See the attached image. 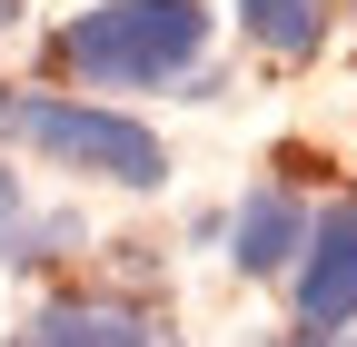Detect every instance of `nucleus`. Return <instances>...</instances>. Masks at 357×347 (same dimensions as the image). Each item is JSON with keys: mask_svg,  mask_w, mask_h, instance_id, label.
<instances>
[{"mask_svg": "<svg viewBox=\"0 0 357 347\" xmlns=\"http://www.w3.org/2000/svg\"><path fill=\"white\" fill-rule=\"evenodd\" d=\"M208 0H89V10H70L50 40H40V60H50L79 100H109V90H169L208 60Z\"/></svg>", "mask_w": 357, "mask_h": 347, "instance_id": "nucleus-1", "label": "nucleus"}, {"mask_svg": "<svg viewBox=\"0 0 357 347\" xmlns=\"http://www.w3.org/2000/svg\"><path fill=\"white\" fill-rule=\"evenodd\" d=\"M0 139H20L30 159H50L60 179H89V189H129L149 199L169 189V139L119 109V100H79V90H10V129Z\"/></svg>", "mask_w": 357, "mask_h": 347, "instance_id": "nucleus-2", "label": "nucleus"}, {"mask_svg": "<svg viewBox=\"0 0 357 347\" xmlns=\"http://www.w3.org/2000/svg\"><path fill=\"white\" fill-rule=\"evenodd\" d=\"M288 308L307 337H347L357 327V208H318V229H307L298 268H288Z\"/></svg>", "mask_w": 357, "mask_h": 347, "instance_id": "nucleus-3", "label": "nucleus"}, {"mask_svg": "<svg viewBox=\"0 0 357 347\" xmlns=\"http://www.w3.org/2000/svg\"><path fill=\"white\" fill-rule=\"evenodd\" d=\"M10 347H159V318L139 298H100V288H70V298H40L20 318Z\"/></svg>", "mask_w": 357, "mask_h": 347, "instance_id": "nucleus-4", "label": "nucleus"}, {"mask_svg": "<svg viewBox=\"0 0 357 347\" xmlns=\"http://www.w3.org/2000/svg\"><path fill=\"white\" fill-rule=\"evenodd\" d=\"M307 229H318V208H307L288 179L248 189V199L229 208V268H238V278H288L298 248H307Z\"/></svg>", "mask_w": 357, "mask_h": 347, "instance_id": "nucleus-5", "label": "nucleus"}, {"mask_svg": "<svg viewBox=\"0 0 357 347\" xmlns=\"http://www.w3.org/2000/svg\"><path fill=\"white\" fill-rule=\"evenodd\" d=\"M238 30H248V50H268V60H318L328 0H238Z\"/></svg>", "mask_w": 357, "mask_h": 347, "instance_id": "nucleus-6", "label": "nucleus"}, {"mask_svg": "<svg viewBox=\"0 0 357 347\" xmlns=\"http://www.w3.org/2000/svg\"><path fill=\"white\" fill-rule=\"evenodd\" d=\"M40 219H50V208L20 189V169H10V159H0V268H50V248H40Z\"/></svg>", "mask_w": 357, "mask_h": 347, "instance_id": "nucleus-7", "label": "nucleus"}, {"mask_svg": "<svg viewBox=\"0 0 357 347\" xmlns=\"http://www.w3.org/2000/svg\"><path fill=\"white\" fill-rule=\"evenodd\" d=\"M278 347H357V337H307V327H298V337H278Z\"/></svg>", "mask_w": 357, "mask_h": 347, "instance_id": "nucleus-8", "label": "nucleus"}, {"mask_svg": "<svg viewBox=\"0 0 357 347\" xmlns=\"http://www.w3.org/2000/svg\"><path fill=\"white\" fill-rule=\"evenodd\" d=\"M20 10H30V0H0V40H10V30H20Z\"/></svg>", "mask_w": 357, "mask_h": 347, "instance_id": "nucleus-9", "label": "nucleus"}, {"mask_svg": "<svg viewBox=\"0 0 357 347\" xmlns=\"http://www.w3.org/2000/svg\"><path fill=\"white\" fill-rule=\"evenodd\" d=\"M347 208H357V199H347Z\"/></svg>", "mask_w": 357, "mask_h": 347, "instance_id": "nucleus-10", "label": "nucleus"}]
</instances>
